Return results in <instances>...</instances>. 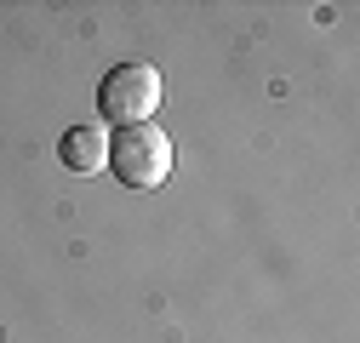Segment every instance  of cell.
I'll return each mask as SVG.
<instances>
[{
	"label": "cell",
	"instance_id": "1",
	"mask_svg": "<svg viewBox=\"0 0 360 343\" xmlns=\"http://www.w3.org/2000/svg\"><path fill=\"white\" fill-rule=\"evenodd\" d=\"M126 189H160L172 178V138L160 132L155 120L143 126H120L109 138V160H103Z\"/></svg>",
	"mask_w": 360,
	"mask_h": 343
},
{
	"label": "cell",
	"instance_id": "3",
	"mask_svg": "<svg viewBox=\"0 0 360 343\" xmlns=\"http://www.w3.org/2000/svg\"><path fill=\"white\" fill-rule=\"evenodd\" d=\"M58 160L69 172H98L109 160V138H103V126H69V132L58 138Z\"/></svg>",
	"mask_w": 360,
	"mask_h": 343
},
{
	"label": "cell",
	"instance_id": "2",
	"mask_svg": "<svg viewBox=\"0 0 360 343\" xmlns=\"http://www.w3.org/2000/svg\"><path fill=\"white\" fill-rule=\"evenodd\" d=\"M160 103V69L155 63H115L98 80V120L115 126H143Z\"/></svg>",
	"mask_w": 360,
	"mask_h": 343
}]
</instances>
